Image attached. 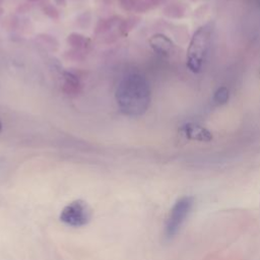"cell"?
<instances>
[{"label":"cell","mask_w":260,"mask_h":260,"mask_svg":"<svg viewBox=\"0 0 260 260\" xmlns=\"http://www.w3.org/2000/svg\"><path fill=\"white\" fill-rule=\"evenodd\" d=\"M148 81L138 73L124 76L116 89V101L122 114L129 117L143 115L150 104Z\"/></svg>","instance_id":"1"},{"label":"cell","mask_w":260,"mask_h":260,"mask_svg":"<svg viewBox=\"0 0 260 260\" xmlns=\"http://www.w3.org/2000/svg\"><path fill=\"white\" fill-rule=\"evenodd\" d=\"M213 32V22H207L200 26L193 35L188 51L187 66L192 72H199L204 65L210 47Z\"/></svg>","instance_id":"2"},{"label":"cell","mask_w":260,"mask_h":260,"mask_svg":"<svg viewBox=\"0 0 260 260\" xmlns=\"http://www.w3.org/2000/svg\"><path fill=\"white\" fill-rule=\"evenodd\" d=\"M194 203V198L191 196H184L176 201L171 209L165 225V237L172 239L180 231L182 224L188 217Z\"/></svg>","instance_id":"3"},{"label":"cell","mask_w":260,"mask_h":260,"mask_svg":"<svg viewBox=\"0 0 260 260\" xmlns=\"http://www.w3.org/2000/svg\"><path fill=\"white\" fill-rule=\"evenodd\" d=\"M90 217V208L87 203L81 199L70 202L62 209L60 213V219L62 222L75 228L87 224Z\"/></svg>","instance_id":"4"},{"label":"cell","mask_w":260,"mask_h":260,"mask_svg":"<svg viewBox=\"0 0 260 260\" xmlns=\"http://www.w3.org/2000/svg\"><path fill=\"white\" fill-rule=\"evenodd\" d=\"M150 47L159 55L169 56L174 49L173 42L165 35L156 34L149 39Z\"/></svg>","instance_id":"5"},{"label":"cell","mask_w":260,"mask_h":260,"mask_svg":"<svg viewBox=\"0 0 260 260\" xmlns=\"http://www.w3.org/2000/svg\"><path fill=\"white\" fill-rule=\"evenodd\" d=\"M62 76H63L62 91L65 94L76 95L81 91L82 85L79 77L76 74L70 71H63Z\"/></svg>","instance_id":"6"},{"label":"cell","mask_w":260,"mask_h":260,"mask_svg":"<svg viewBox=\"0 0 260 260\" xmlns=\"http://www.w3.org/2000/svg\"><path fill=\"white\" fill-rule=\"evenodd\" d=\"M185 135L193 140H199V141H209L211 140L212 136L209 131H207L205 128L195 125V124H187L183 128Z\"/></svg>","instance_id":"7"},{"label":"cell","mask_w":260,"mask_h":260,"mask_svg":"<svg viewBox=\"0 0 260 260\" xmlns=\"http://www.w3.org/2000/svg\"><path fill=\"white\" fill-rule=\"evenodd\" d=\"M67 43L72 49L85 52L90 46V40L78 32H72L67 37Z\"/></svg>","instance_id":"8"},{"label":"cell","mask_w":260,"mask_h":260,"mask_svg":"<svg viewBox=\"0 0 260 260\" xmlns=\"http://www.w3.org/2000/svg\"><path fill=\"white\" fill-rule=\"evenodd\" d=\"M122 20H120L119 16H111V17H107V18H103L100 19L95 25L94 28V34L95 35H103L106 34L108 31H110L113 27H115L116 25L118 26L120 24Z\"/></svg>","instance_id":"9"},{"label":"cell","mask_w":260,"mask_h":260,"mask_svg":"<svg viewBox=\"0 0 260 260\" xmlns=\"http://www.w3.org/2000/svg\"><path fill=\"white\" fill-rule=\"evenodd\" d=\"M140 21L138 16H129L126 19H123L118 25V34L120 36H127Z\"/></svg>","instance_id":"10"},{"label":"cell","mask_w":260,"mask_h":260,"mask_svg":"<svg viewBox=\"0 0 260 260\" xmlns=\"http://www.w3.org/2000/svg\"><path fill=\"white\" fill-rule=\"evenodd\" d=\"M38 39L40 41H42V43L45 44L48 49L53 50V51L57 50L58 42H57V40L55 38H53V37H51L49 35H39Z\"/></svg>","instance_id":"11"},{"label":"cell","mask_w":260,"mask_h":260,"mask_svg":"<svg viewBox=\"0 0 260 260\" xmlns=\"http://www.w3.org/2000/svg\"><path fill=\"white\" fill-rule=\"evenodd\" d=\"M229 100V90L225 87H219L214 93V101L217 104H224Z\"/></svg>","instance_id":"12"},{"label":"cell","mask_w":260,"mask_h":260,"mask_svg":"<svg viewBox=\"0 0 260 260\" xmlns=\"http://www.w3.org/2000/svg\"><path fill=\"white\" fill-rule=\"evenodd\" d=\"M43 12H44L48 17H50L51 19H54V20H58L59 17H60L59 10H58L55 6H53L52 4L46 5V6L43 8Z\"/></svg>","instance_id":"13"},{"label":"cell","mask_w":260,"mask_h":260,"mask_svg":"<svg viewBox=\"0 0 260 260\" xmlns=\"http://www.w3.org/2000/svg\"><path fill=\"white\" fill-rule=\"evenodd\" d=\"M84 53L85 52H83V51L71 49L70 51L66 52V57L73 60V61H79V60H82L84 58Z\"/></svg>","instance_id":"14"},{"label":"cell","mask_w":260,"mask_h":260,"mask_svg":"<svg viewBox=\"0 0 260 260\" xmlns=\"http://www.w3.org/2000/svg\"><path fill=\"white\" fill-rule=\"evenodd\" d=\"M119 3L121 5V7L125 10H132V6H131V0H119Z\"/></svg>","instance_id":"15"},{"label":"cell","mask_w":260,"mask_h":260,"mask_svg":"<svg viewBox=\"0 0 260 260\" xmlns=\"http://www.w3.org/2000/svg\"><path fill=\"white\" fill-rule=\"evenodd\" d=\"M56 4L61 5V6H65L66 5V0H54Z\"/></svg>","instance_id":"16"},{"label":"cell","mask_w":260,"mask_h":260,"mask_svg":"<svg viewBox=\"0 0 260 260\" xmlns=\"http://www.w3.org/2000/svg\"><path fill=\"white\" fill-rule=\"evenodd\" d=\"M3 12H4V10H3V8H1V7H0V16H1V15H2V13H3Z\"/></svg>","instance_id":"17"},{"label":"cell","mask_w":260,"mask_h":260,"mask_svg":"<svg viewBox=\"0 0 260 260\" xmlns=\"http://www.w3.org/2000/svg\"><path fill=\"white\" fill-rule=\"evenodd\" d=\"M28 2H37V1H40V0H27Z\"/></svg>","instance_id":"18"},{"label":"cell","mask_w":260,"mask_h":260,"mask_svg":"<svg viewBox=\"0 0 260 260\" xmlns=\"http://www.w3.org/2000/svg\"><path fill=\"white\" fill-rule=\"evenodd\" d=\"M1 130H2V123H1V121H0V132H1Z\"/></svg>","instance_id":"19"},{"label":"cell","mask_w":260,"mask_h":260,"mask_svg":"<svg viewBox=\"0 0 260 260\" xmlns=\"http://www.w3.org/2000/svg\"><path fill=\"white\" fill-rule=\"evenodd\" d=\"M3 1H4V0H0V5L3 3Z\"/></svg>","instance_id":"20"}]
</instances>
